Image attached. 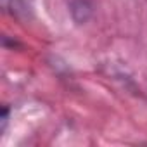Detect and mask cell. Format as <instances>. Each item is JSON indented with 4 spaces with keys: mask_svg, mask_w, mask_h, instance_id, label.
I'll use <instances>...</instances> for the list:
<instances>
[{
    "mask_svg": "<svg viewBox=\"0 0 147 147\" xmlns=\"http://www.w3.org/2000/svg\"><path fill=\"white\" fill-rule=\"evenodd\" d=\"M7 123H9V107L4 106V109H2V128H0V131H2V133L7 128Z\"/></svg>",
    "mask_w": 147,
    "mask_h": 147,
    "instance_id": "cell-1",
    "label": "cell"
}]
</instances>
